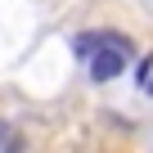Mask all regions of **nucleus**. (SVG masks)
<instances>
[{
	"instance_id": "obj_1",
	"label": "nucleus",
	"mask_w": 153,
	"mask_h": 153,
	"mask_svg": "<svg viewBox=\"0 0 153 153\" xmlns=\"http://www.w3.org/2000/svg\"><path fill=\"white\" fill-rule=\"evenodd\" d=\"M140 86H144V95H153V59L140 68Z\"/></svg>"
}]
</instances>
